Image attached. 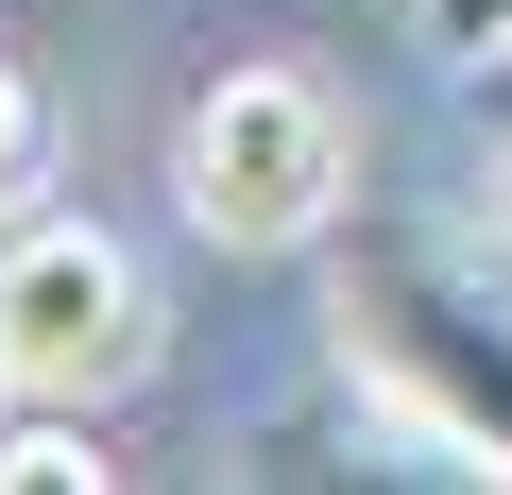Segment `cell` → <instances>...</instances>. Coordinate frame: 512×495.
Here are the masks:
<instances>
[{
	"mask_svg": "<svg viewBox=\"0 0 512 495\" xmlns=\"http://www.w3.org/2000/svg\"><path fill=\"white\" fill-rule=\"evenodd\" d=\"M0 410H18V376H0Z\"/></svg>",
	"mask_w": 512,
	"mask_h": 495,
	"instance_id": "7",
	"label": "cell"
},
{
	"mask_svg": "<svg viewBox=\"0 0 512 495\" xmlns=\"http://www.w3.org/2000/svg\"><path fill=\"white\" fill-rule=\"evenodd\" d=\"M171 205L222 239V257H308V239H342L359 205V120L325 69H205L188 120H171Z\"/></svg>",
	"mask_w": 512,
	"mask_h": 495,
	"instance_id": "2",
	"label": "cell"
},
{
	"mask_svg": "<svg viewBox=\"0 0 512 495\" xmlns=\"http://www.w3.org/2000/svg\"><path fill=\"white\" fill-rule=\"evenodd\" d=\"M427 52H461V69H512V0H427Z\"/></svg>",
	"mask_w": 512,
	"mask_h": 495,
	"instance_id": "6",
	"label": "cell"
},
{
	"mask_svg": "<svg viewBox=\"0 0 512 495\" xmlns=\"http://www.w3.org/2000/svg\"><path fill=\"white\" fill-rule=\"evenodd\" d=\"M137 359H154V274H137V239L86 222V205L0 222V376H18V410H103Z\"/></svg>",
	"mask_w": 512,
	"mask_h": 495,
	"instance_id": "3",
	"label": "cell"
},
{
	"mask_svg": "<svg viewBox=\"0 0 512 495\" xmlns=\"http://www.w3.org/2000/svg\"><path fill=\"white\" fill-rule=\"evenodd\" d=\"M35 188H52V103H35L18 52H0V222H35Z\"/></svg>",
	"mask_w": 512,
	"mask_h": 495,
	"instance_id": "5",
	"label": "cell"
},
{
	"mask_svg": "<svg viewBox=\"0 0 512 495\" xmlns=\"http://www.w3.org/2000/svg\"><path fill=\"white\" fill-rule=\"evenodd\" d=\"M69 478H120L86 444V410H18V427H0V495H69Z\"/></svg>",
	"mask_w": 512,
	"mask_h": 495,
	"instance_id": "4",
	"label": "cell"
},
{
	"mask_svg": "<svg viewBox=\"0 0 512 495\" xmlns=\"http://www.w3.org/2000/svg\"><path fill=\"white\" fill-rule=\"evenodd\" d=\"M342 359H359V393L393 410V427H427L444 461H478V478H512V291H495V257L478 239H410V222H376L359 257H342Z\"/></svg>",
	"mask_w": 512,
	"mask_h": 495,
	"instance_id": "1",
	"label": "cell"
}]
</instances>
